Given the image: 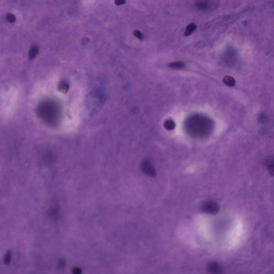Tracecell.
I'll list each match as a JSON object with an SVG mask.
<instances>
[{
	"mask_svg": "<svg viewBox=\"0 0 274 274\" xmlns=\"http://www.w3.org/2000/svg\"><path fill=\"white\" fill-rule=\"evenodd\" d=\"M190 121L187 124V130L190 135L196 137H202L209 134L211 129L208 121L203 118L197 117Z\"/></svg>",
	"mask_w": 274,
	"mask_h": 274,
	"instance_id": "6da1fadb",
	"label": "cell"
},
{
	"mask_svg": "<svg viewBox=\"0 0 274 274\" xmlns=\"http://www.w3.org/2000/svg\"><path fill=\"white\" fill-rule=\"evenodd\" d=\"M203 209L206 213L215 214L218 212L219 208L217 203L213 202H207L203 205Z\"/></svg>",
	"mask_w": 274,
	"mask_h": 274,
	"instance_id": "7a4b0ae2",
	"label": "cell"
},
{
	"mask_svg": "<svg viewBox=\"0 0 274 274\" xmlns=\"http://www.w3.org/2000/svg\"><path fill=\"white\" fill-rule=\"evenodd\" d=\"M142 169L143 170V172L148 175L153 176L154 174H155V170L153 167L152 166V164L148 161H145L143 162V164L142 165Z\"/></svg>",
	"mask_w": 274,
	"mask_h": 274,
	"instance_id": "3957f363",
	"label": "cell"
},
{
	"mask_svg": "<svg viewBox=\"0 0 274 274\" xmlns=\"http://www.w3.org/2000/svg\"><path fill=\"white\" fill-rule=\"evenodd\" d=\"M266 167L270 175L274 176V157H269L267 160Z\"/></svg>",
	"mask_w": 274,
	"mask_h": 274,
	"instance_id": "277c9868",
	"label": "cell"
},
{
	"mask_svg": "<svg viewBox=\"0 0 274 274\" xmlns=\"http://www.w3.org/2000/svg\"><path fill=\"white\" fill-rule=\"evenodd\" d=\"M223 81L225 84L229 87H233L236 85V81L231 76H225L223 79Z\"/></svg>",
	"mask_w": 274,
	"mask_h": 274,
	"instance_id": "5b68a950",
	"label": "cell"
},
{
	"mask_svg": "<svg viewBox=\"0 0 274 274\" xmlns=\"http://www.w3.org/2000/svg\"><path fill=\"white\" fill-rule=\"evenodd\" d=\"M197 30V26L194 24H190L187 26L184 32V36L189 37Z\"/></svg>",
	"mask_w": 274,
	"mask_h": 274,
	"instance_id": "8992f818",
	"label": "cell"
},
{
	"mask_svg": "<svg viewBox=\"0 0 274 274\" xmlns=\"http://www.w3.org/2000/svg\"><path fill=\"white\" fill-rule=\"evenodd\" d=\"M168 66L170 68H172V69H181L183 68H185V65L182 62L178 61V62H175L170 63L169 64Z\"/></svg>",
	"mask_w": 274,
	"mask_h": 274,
	"instance_id": "52a82bcc",
	"label": "cell"
},
{
	"mask_svg": "<svg viewBox=\"0 0 274 274\" xmlns=\"http://www.w3.org/2000/svg\"><path fill=\"white\" fill-rule=\"evenodd\" d=\"M165 127L168 130H172L175 127V123L171 119L167 120L165 122Z\"/></svg>",
	"mask_w": 274,
	"mask_h": 274,
	"instance_id": "ba28073f",
	"label": "cell"
},
{
	"mask_svg": "<svg viewBox=\"0 0 274 274\" xmlns=\"http://www.w3.org/2000/svg\"><path fill=\"white\" fill-rule=\"evenodd\" d=\"M38 53V49L37 47H32L29 51V57L31 59H34Z\"/></svg>",
	"mask_w": 274,
	"mask_h": 274,
	"instance_id": "9c48e42d",
	"label": "cell"
},
{
	"mask_svg": "<svg viewBox=\"0 0 274 274\" xmlns=\"http://www.w3.org/2000/svg\"><path fill=\"white\" fill-rule=\"evenodd\" d=\"M68 89H69V85L65 82H62L59 85V91H61L63 93H66L68 91Z\"/></svg>",
	"mask_w": 274,
	"mask_h": 274,
	"instance_id": "30bf717a",
	"label": "cell"
},
{
	"mask_svg": "<svg viewBox=\"0 0 274 274\" xmlns=\"http://www.w3.org/2000/svg\"><path fill=\"white\" fill-rule=\"evenodd\" d=\"M133 34L134 35V36L136 38H137L138 39H139L140 40H143V35L140 31H139L138 30H134L133 31Z\"/></svg>",
	"mask_w": 274,
	"mask_h": 274,
	"instance_id": "8fae6325",
	"label": "cell"
},
{
	"mask_svg": "<svg viewBox=\"0 0 274 274\" xmlns=\"http://www.w3.org/2000/svg\"><path fill=\"white\" fill-rule=\"evenodd\" d=\"M6 18L7 19V21L9 22V23H14L15 21H16V17L15 16L13 15V14H11V13H9L8 14L7 16H6Z\"/></svg>",
	"mask_w": 274,
	"mask_h": 274,
	"instance_id": "7c38bea8",
	"label": "cell"
},
{
	"mask_svg": "<svg viewBox=\"0 0 274 274\" xmlns=\"http://www.w3.org/2000/svg\"><path fill=\"white\" fill-rule=\"evenodd\" d=\"M10 259H11V254H10V252H8V253L6 254L5 255V262L6 264H8L9 263V262L10 261Z\"/></svg>",
	"mask_w": 274,
	"mask_h": 274,
	"instance_id": "4fadbf2b",
	"label": "cell"
},
{
	"mask_svg": "<svg viewBox=\"0 0 274 274\" xmlns=\"http://www.w3.org/2000/svg\"><path fill=\"white\" fill-rule=\"evenodd\" d=\"M125 3H126V1H123V0H117V1H115V3L116 4V5H117L125 4Z\"/></svg>",
	"mask_w": 274,
	"mask_h": 274,
	"instance_id": "5bb4252c",
	"label": "cell"
},
{
	"mask_svg": "<svg viewBox=\"0 0 274 274\" xmlns=\"http://www.w3.org/2000/svg\"><path fill=\"white\" fill-rule=\"evenodd\" d=\"M73 274H81V271L79 268H76L73 270Z\"/></svg>",
	"mask_w": 274,
	"mask_h": 274,
	"instance_id": "9a60e30c",
	"label": "cell"
}]
</instances>
